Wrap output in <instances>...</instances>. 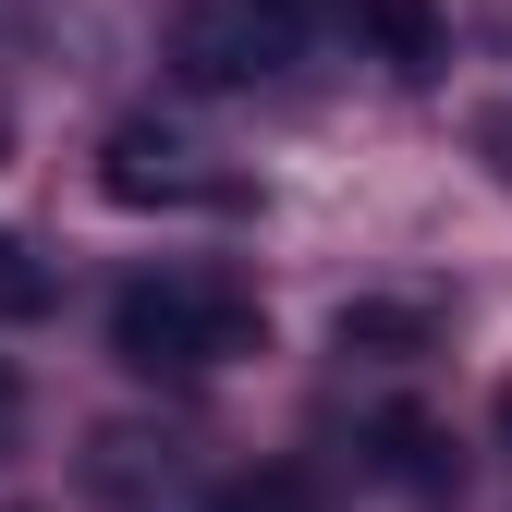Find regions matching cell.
<instances>
[{
  "label": "cell",
  "instance_id": "6da1fadb",
  "mask_svg": "<svg viewBox=\"0 0 512 512\" xmlns=\"http://www.w3.org/2000/svg\"><path fill=\"white\" fill-rule=\"evenodd\" d=\"M269 342V317H256L244 281H208V269H171V281H122L110 305V354L135 378H196V366H232Z\"/></svg>",
  "mask_w": 512,
  "mask_h": 512
},
{
  "label": "cell",
  "instance_id": "7a4b0ae2",
  "mask_svg": "<svg viewBox=\"0 0 512 512\" xmlns=\"http://www.w3.org/2000/svg\"><path fill=\"white\" fill-rule=\"evenodd\" d=\"M98 196H110V208H196V196H220V183L183 159L159 122H122V135L98 147Z\"/></svg>",
  "mask_w": 512,
  "mask_h": 512
},
{
  "label": "cell",
  "instance_id": "3957f363",
  "mask_svg": "<svg viewBox=\"0 0 512 512\" xmlns=\"http://www.w3.org/2000/svg\"><path fill=\"white\" fill-rule=\"evenodd\" d=\"M366 464L391 476V488H415V500H452V488H464V464H452V427H439V415H415V403H391V415L366 427Z\"/></svg>",
  "mask_w": 512,
  "mask_h": 512
},
{
  "label": "cell",
  "instance_id": "277c9868",
  "mask_svg": "<svg viewBox=\"0 0 512 512\" xmlns=\"http://www.w3.org/2000/svg\"><path fill=\"white\" fill-rule=\"evenodd\" d=\"M281 49H293V37H269L256 13H220V25L183 37V74H196V86H244V74H269Z\"/></svg>",
  "mask_w": 512,
  "mask_h": 512
},
{
  "label": "cell",
  "instance_id": "5b68a950",
  "mask_svg": "<svg viewBox=\"0 0 512 512\" xmlns=\"http://www.w3.org/2000/svg\"><path fill=\"white\" fill-rule=\"evenodd\" d=\"M330 342H342V354H427V342H439V305H403V293H354V305L330 317Z\"/></svg>",
  "mask_w": 512,
  "mask_h": 512
},
{
  "label": "cell",
  "instance_id": "8992f818",
  "mask_svg": "<svg viewBox=\"0 0 512 512\" xmlns=\"http://www.w3.org/2000/svg\"><path fill=\"white\" fill-rule=\"evenodd\" d=\"M354 25L378 37L391 74H439V0H354Z\"/></svg>",
  "mask_w": 512,
  "mask_h": 512
},
{
  "label": "cell",
  "instance_id": "52a82bcc",
  "mask_svg": "<svg viewBox=\"0 0 512 512\" xmlns=\"http://www.w3.org/2000/svg\"><path fill=\"white\" fill-rule=\"evenodd\" d=\"M49 305H61V281H49V256H25L13 232H0V330H37Z\"/></svg>",
  "mask_w": 512,
  "mask_h": 512
},
{
  "label": "cell",
  "instance_id": "ba28073f",
  "mask_svg": "<svg viewBox=\"0 0 512 512\" xmlns=\"http://www.w3.org/2000/svg\"><path fill=\"white\" fill-rule=\"evenodd\" d=\"M305 500H317V488H305L293 464H256V476H232V488H220V512H305Z\"/></svg>",
  "mask_w": 512,
  "mask_h": 512
},
{
  "label": "cell",
  "instance_id": "9c48e42d",
  "mask_svg": "<svg viewBox=\"0 0 512 512\" xmlns=\"http://www.w3.org/2000/svg\"><path fill=\"white\" fill-rule=\"evenodd\" d=\"M244 13H256V25H269V37H305L317 13H330V0H244Z\"/></svg>",
  "mask_w": 512,
  "mask_h": 512
},
{
  "label": "cell",
  "instance_id": "30bf717a",
  "mask_svg": "<svg viewBox=\"0 0 512 512\" xmlns=\"http://www.w3.org/2000/svg\"><path fill=\"white\" fill-rule=\"evenodd\" d=\"M13 427H25V378L0 366V452H13Z\"/></svg>",
  "mask_w": 512,
  "mask_h": 512
},
{
  "label": "cell",
  "instance_id": "8fae6325",
  "mask_svg": "<svg viewBox=\"0 0 512 512\" xmlns=\"http://www.w3.org/2000/svg\"><path fill=\"white\" fill-rule=\"evenodd\" d=\"M488 427H500V452H512V378H500V403H488Z\"/></svg>",
  "mask_w": 512,
  "mask_h": 512
},
{
  "label": "cell",
  "instance_id": "7c38bea8",
  "mask_svg": "<svg viewBox=\"0 0 512 512\" xmlns=\"http://www.w3.org/2000/svg\"><path fill=\"white\" fill-rule=\"evenodd\" d=\"M0 135H13V122H0Z\"/></svg>",
  "mask_w": 512,
  "mask_h": 512
}]
</instances>
